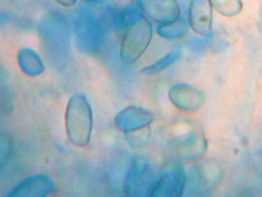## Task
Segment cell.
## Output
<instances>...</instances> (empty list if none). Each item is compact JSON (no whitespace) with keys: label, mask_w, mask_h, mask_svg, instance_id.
Here are the masks:
<instances>
[{"label":"cell","mask_w":262,"mask_h":197,"mask_svg":"<svg viewBox=\"0 0 262 197\" xmlns=\"http://www.w3.org/2000/svg\"><path fill=\"white\" fill-rule=\"evenodd\" d=\"M153 36L151 23L144 16L135 18L121 41L120 57L125 64H133L143 55Z\"/></svg>","instance_id":"cell-1"},{"label":"cell","mask_w":262,"mask_h":197,"mask_svg":"<svg viewBox=\"0 0 262 197\" xmlns=\"http://www.w3.org/2000/svg\"><path fill=\"white\" fill-rule=\"evenodd\" d=\"M188 23L199 36H212L213 6L210 0H191L188 8Z\"/></svg>","instance_id":"cell-2"},{"label":"cell","mask_w":262,"mask_h":197,"mask_svg":"<svg viewBox=\"0 0 262 197\" xmlns=\"http://www.w3.org/2000/svg\"><path fill=\"white\" fill-rule=\"evenodd\" d=\"M142 10L154 22L167 25L180 18V9L175 0H139Z\"/></svg>","instance_id":"cell-3"},{"label":"cell","mask_w":262,"mask_h":197,"mask_svg":"<svg viewBox=\"0 0 262 197\" xmlns=\"http://www.w3.org/2000/svg\"><path fill=\"white\" fill-rule=\"evenodd\" d=\"M157 32L163 39L170 41H177L186 36L188 33V27L184 21L179 18L170 24L160 26Z\"/></svg>","instance_id":"cell-4"},{"label":"cell","mask_w":262,"mask_h":197,"mask_svg":"<svg viewBox=\"0 0 262 197\" xmlns=\"http://www.w3.org/2000/svg\"><path fill=\"white\" fill-rule=\"evenodd\" d=\"M213 8L221 15L226 17H233L238 15L243 10L242 0H210Z\"/></svg>","instance_id":"cell-5"},{"label":"cell","mask_w":262,"mask_h":197,"mask_svg":"<svg viewBox=\"0 0 262 197\" xmlns=\"http://www.w3.org/2000/svg\"><path fill=\"white\" fill-rule=\"evenodd\" d=\"M179 57V53L177 52H172L168 54L165 57L161 58L158 62L155 64L150 66V67L146 68L144 70L145 73L147 74H156L158 73L162 70H165L168 66L172 64L175 62Z\"/></svg>","instance_id":"cell-6"},{"label":"cell","mask_w":262,"mask_h":197,"mask_svg":"<svg viewBox=\"0 0 262 197\" xmlns=\"http://www.w3.org/2000/svg\"><path fill=\"white\" fill-rule=\"evenodd\" d=\"M58 4L63 7H71L74 6L77 0H55Z\"/></svg>","instance_id":"cell-7"}]
</instances>
